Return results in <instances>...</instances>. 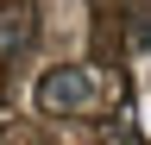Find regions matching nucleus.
<instances>
[{
	"label": "nucleus",
	"mask_w": 151,
	"mask_h": 145,
	"mask_svg": "<svg viewBox=\"0 0 151 145\" xmlns=\"http://www.w3.org/2000/svg\"><path fill=\"white\" fill-rule=\"evenodd\" d=\"M101 101V76L94 69H57L38 82V107H94Z\"/></svg>",
	"instance_id": "f257e3e1"
},
{
	"label": "nucleus",
	"mask_w": 151,
	"mask_h": 145,
	"mask_svg": "<svg viewBox=\"0 0 151 145\" xmlns=\"http://www.w3.org/2000/svg\"><path fill=\"white\" fill-rule=\"evenodd\" d=\"M0 44H19V19H13V13L0 19Z\"/></svg>",
	"instance_id": "f03ea898"
}]
</instances>
